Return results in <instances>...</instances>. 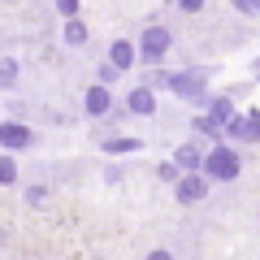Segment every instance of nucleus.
Returning <instances> with one entry per match:
<instances>
[{"label":"nucleus","mask_w":260,"mask_h":260,"mask_svg":"<svg viewBox=\"0 0 260 260\" xmlns=\"http://www.w3.org/2000/svg\"><path fill=\"white\" fill-rule=\"evenodd\" d=\"M204 169H208L213 178H234V174H239V156H234L230 148H213V152L204 156Z\"/></svg>","instance_id":"f257e3e1"},{"label":"nucleus","mask_w":260,"mask_h":260,"mask_svg":"<svg viewBox=\"0 0 260 260\" xmlns=\"http://www.w3.org/2000/svg\"><path fill=\"white\" fill-rule=\"evenodd\" d=\"M165 48H169V30H160V26H148V30H143V56H148V61H160Z\"/></svg>","instance_id":"f03ea898"},{"label":"nucleus","mask_w":260,"mask_h":260,"mask_svg":"<svg viewBox=\"0 0 260 260\" xmlns=\"http://www.w3.org/2000/svg\"><path fill=\"white\" fill-rule=\"evenodd\" d=\"M230 135H239V139H247V143H260V113L234 117V121H230Z\"/></svg>","instance_id":"7ed1b4c3"},{"label":"nucleus","mask_w":260,"mask_h":260,"mask_svg":"<svg viewBox=\"0 0 260 260\" xmlns=\"http://www.w3.org/2000/svg\"><path fill=\"white\" fill-rule=\"evenodd\" d=\"M204 191H208V182L204 178H178V200H182V204H195V200H204Z\"/></svg>","instance_id":"20e7f679"},{"label":"nucleus","mask_w":260,"mask_h":260,"mask_svg":"<svg viewBox=\"0 0 260 260\" xmlns=\"http://www.w3.org/2000/svg\"><path fill=\"white\" fill-rule=\"evenodd\" d=\"M0 143H5V148H26V143H30V130L18 126V121H9V126H0Z\"/></svg>","instance_id":"39448f33"},{"label":"nucleus","mask_w":260,"mask_h":260,"mask_svg":"<svg viewBox=\"0 0 260 260\" xmlns=\"http://www.w3.org/2000/svg\"><path fill=\"white\" fill-rule=\"evenodd\" d=\"M109 61H113V70L121 74V70H130V65H135V48H130L126 39H117V44L109 48Z\"/></svg>","instance_id":"423d86ee"},{"label":"nucleus","mask_w":260,"mask_h":260,"mask_svg":"<svg viewBox=\"0 0 260 260\" xmlns=\"http://www.w3.org/2000/svg\"><path fill=\"white\" fill-rule=\"evenodd\" d=\"M169 87L178 95H200L204 91V74H178V78H169Z\"/></svg>","instance_id":"0eeeda50"},{"label":"nucleus","mask_w":260,"mask_h":260,"mask_svg":"<svg viewBox=\"0 0 260 260\" xmlns=\"http://www.w3.org/2000/svg\"><path fill=\"white\" fill-rule=\"evenodd\" d=\"M87 113H95V117L109 113V91H104V87H91V91H87Z\"/></svg>","instance_id":"6e6552de"},{"label":"nucleus","mask_w":260,"mask_h":260,"mask_svg":"<svg viewBox=\"0 0 260 260\" xmlns=\"http://www.w3.org/2000/svg\"><path fill=\"white\" fill-rule=\"evenodd\" d=\"M130 109H135V113H152V109H156V100H152V91H148V87L130 91Z\"/></svg>","instance_id":"1a4fd4ad"},{"label":"nucleus","mask_w":260,"mask_h":260,"mask_svg":"<svg viewBox=\"0 0 260 260\" xmlns=\"http://www.w3.org/2000/svg\"><path fill=\"white\" fill-rule=\"evenodd\" d=\"M174 165H182V169H195V165H200V152H195V143H186V148H178Z\"/></svg>","instance_id":"9d476101"},{"label":"nucleus","mask_w":260,"mask_h":260,"mask_svg":"<svg viewBox=\"0 0 260 260\" xmlns=\"http://www.w3.org/2000/svg\"><path fill=\"white\" fill-rule=\"evenodd\" d=\"M213 121H217V126H221V121H234L230 100H213Z\"/></svg>","instance_id":"9b49d317"},{"label":"nucleus","mask_w":260,"mask_h":260,"mask_svg":"<svg viewBox=\"0 0 260 260\" xmlns=\"http://www.w3.org/2000/svg\"><path fill=\"white\" fill-rule=\"evenodd\" d=\"M18 83V61H0V87Z\"/></svg>","instance_id":"f8f14e48"},{"label":"nucleus","mask_w":260,"mask_h":260,"mask_svg":"<svg viewBox=\"0 0 260 260\" xmlns=\"http://www.w3.org/2000/svg\"><path fill=\"white\" fill-rule=\"evenodd\" d=\"M139 148V139H109L104 143V152H135Z\"/></svg>","instance_id":"ddd939ff"},{"label":"nucleus","mask_w":260,"mask_h":260,"mask_svg":"<svg viewBox=\"0 0 260 260\" xmlns=\"http://www.w3.org/2000/svg\"><path fill=\"white\" fill-rule=\"evenodd\" d=\"M65 39H70V44H83V39H87V26H83V22H70V26H65Z\"/></svg>","instance_id":"4468645a"},{"label":"nucleus","mask_w":260,"mask_h":260,"mask_svg":"<svg viewBox=\"0 0 260 260\" xmlns=\"http://www.w3.org/2000/svg\"><path fill=\"white\" fill-rule=\"evenodd\" d=\"M13 178H18V165L9 156H0V182H13Z\"/></svg>","instance_id":"2eb2a0df"},{"label":"nucleus","mask_w":260,"mask_h":260,"mask_svg":"<svg viewBox=\"0 0 260 260\" xmlns=\"http://www.w3.org/2000/svg\"><path fill=\"white\" fill-rule=\"evenodd\" d=\"M195 130H200V135H217V121L213 117H195Z\"/></svg>","instance_id":"dca6fc26"},{"label":"nucleus","mask_w":260,"mask_h":260,"mask_svg":"<svg viewBox=\"0 0 260 260\" xmlns=\"http://www.w3.org/2000/svg\"><path fill=\"white\" fill-rule=\"evenodd\" d=\"M156 174H160V178H165V182H178V165H160V169H156Z\"/></svg>","instance_id":"f3484780"},{"label":"nucleus","mask_w":260,"mask_h":260,"mask_svg":"<svg viewBox=\"0 0 260 260\" xmlns=\"http://www.w3.org/2000/svg\"><path fill=\"white\" fill-rule=\"evenodd\" d=\"M148 260H174V256H169V251H152Z\"/></svg>","instance_id":"a211bd4d"}]
</instances>
